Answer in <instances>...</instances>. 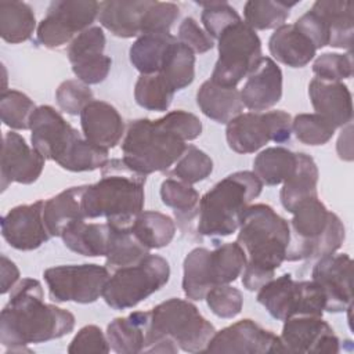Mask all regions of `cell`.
<instances>
[{"mask_svg": "<svg viewBox=\"0 0 354 354\" xmlns=\"http://www.w3.org/2000/svg\"><path fill=\"white\" fill-rule=\"evenodd\" d=\"M37 279L22 278L11 289L10 300L0 315V343L8 353H32L26 346L59 339L75 328V315L44 303Z\"/></svg>", "mask_w": 354, "mask_h": 354, "instance_id": "1", "label": "cell"}, {"mask_svg": "<svg viewBox=\"0 0 354 354\" xmlns=\"http://www.w3.org/2000/svg\"><path fill=\"white\" fill-rule=\"evenodd\" d=\"M289 223L264 203L249 206L239 224L236 242L246 254L242 285L254 292L271 281L275 270L285 261L289 246Z\"/></svg>", "mask_w": 354, "mask_h": 354, "instance_id": "2", "label": "cell"}, {"mask_svg": "<svg viewBox=\"0 0 354 354\" xmlns=\"http://www.w3.org/2000/svg\"><path fill=\"white\" fill-rule=\"evenodd\" d=\"M101 169V178L84 188L83 214L86 218L105 217L116 227H130L144 207L147 176L130 169L123 159H111Z\"/></svg>", "mask_w": 354, "mask_h": 354, "instance_id": "3", "label": "cell"}, {"mask_svg": "<svg viewBox=\"0 0 354 354\" xmlns=\"http://www.w3.org/2000/svg\"><path fill=\"white\" fill-rule=\"evenodd\" d=\"M214 333L195 304L171 297L148 311L144 353H205Z\"/></svg>", "mask_w": 354, "mask_h": 354, "instance_id": "4", "label": "cell"}, {"mask_svg": "<svg viewBox=\"0 0 354 354\" xmlns=\"http://www.w3.org/2000/svg\"><path fill=\"white\" fill-rule=\"evenodd\" d=\"M263 189L253 171H235L218 181L199 202L198 232L205 236H228L241 224L243 212Z\"/></svg>", "mask_w": 354, "mask_h": 354, "instance_id": "5", "label": "cell"}, {"mask_svg": "<svg viewBox=\"0 0 354 354\" xmlns=\"http://www.w3.org/2000/svg\"><path fill=\"white\" fill-rule=\"evenodd\" d=\"M289 221L290 239L286 249V261L313 260L333 254L346 238L342 220L315 198L299 203Z\"/></svg>", "mask_w": 354, "mask_h": 354, "instance_id": "6", "label": "cell"}, {"mask_svg": "<svg viewBox=\"0 0 354 354\" xmlns=\"http://www.w3.org/2000/svg\"><path fill=\"white\" fill-rule=\"evenodd\" d=\"M185 142L163 118L137 119L129 123L122 141L123 162L142 176L166 171L180 159Z\"/></svg>", "mask_w": 354, "mask_h": 354, "instance_id": "7", "label": "cell"}, {"mask_svg": "<svg viewBox=\"0 0 354 354\" xmlns=\"http://www.w3.org/2000/svg\"><path fill=\"white\" fill-rule=\"evenodd\" d=\"M169 279V261L162 256L148 254L137 264L113 271L104 286L102 297L115 310L133 308L163 288Z\"/></svg>", "mask_w": 354, "mask_h": 354, "instance_id": "8", "label": "cell"}, {"mask_svg": "<svg viewBox=\"0 0 354 354\" xmlns=\"http://www.w3.org/2000/svg\"><path fill=\"white\" fill-rule=\"evenodd\" d=\"M218 59L212 72L210 80L223 87L236 84L252 73L261 61V41L256 30L242 19L220 35Z\"/></svg>", "mask_w": 354, "mask_h": 354, "instance_id": "9", "label": "cell"}, {"mask_svg": "<svg viewBox=\"0 0 354 354\" xmlns=\"http://www.w3.org/2000/svg\"><path fill=\"white\" fill-rule=\"evenodd\" d=\"M257 301L278 321L296 315L322 317L325 311L321 288L313 279L295 281L290 274H282L263 285L257 292Z\"/></svg>", "mask_w": 354, "mask_h": 354, "instance_id": "10", "label": "cell"}, {"mask_svg": "<svg viewBox=\"0 0 354 354\" xmlns=\"http://www.w3.org/2000/svg\"><path fill=\"white\" fill-rule=\"evenodd\" d=\"M292 136V118L285 111L246 112L227 123L225 138L236 153H253L261 147L285 142Z\"/></svg>", "mask_w": 354, "mask_h": 354, "instance_id": "11", "label": "cell"}, {"mask_svg": "<svg viewBox=\"0 0 354 354\" xmlns=\"http://www.w3.org/2000/svg\"><path fill=\"white\" fill-rule=\"evenodd\" d=\"M43 277L53 301L88 304L102 296L111 274L106 267L98 264H69L47 268Z\"/></svg>", "mask_w": 354, "mask_h": 354, "instance_id": "12", "label": "cell"}, {"mask_svg": "<svg viewBox=\"0 0 354 354\" xmlns=\"http://www.w3.org/2000/svg\"><path fill=\"white\" fill-rule=\"evenodd\" d=\"M98 12L100 3L94 0L51 1L37 26V41L47 48H58L91 28Z\"/></svg>", "mask_w": 354, "mask_h": 354, "instance_id": "13", "label": "cell"}, {"mask_svg": "<svg viewBox=\"0 0 354 354\" xmlns=\"http://www.w3.org/2000/svg\"><path fill=\"white\" fill-rule=\"evenodd\" d=\"M30 131L32 147L39 151L44 159L54 160L59 166L83 138V136L50 105L36 108L30 118Z\"/></svg>", "mask_w": 354, "mask_h": 354, "instance_id": "14", "label": "cell"}, {"mask_svg": "<svg viewBox=\"0 0 354 354\" xmlns=\"http://www.w3.org/2000/svg\"><path fill=\"white\" fill-rule=\"evenodd\" d=\"M205 353L266 354L283 353V347L279 336L246 318L216 330Z\"/></svg>", "mask_w": 354, "mask_h": 354, "instance_id": "15", "label": "cell"}, {"mask_svg": "<svg viewBox=\"0 0 354 354\" xmlns=\"http://www.w3.org/2000/svg\"><path fill=\"white\" fill-rule=\"evenodd\" d=\"M283 353H326L340 351V340L330 325L317 315H296L283 321L279 336Z\"/></svg>", "mask_w": 354, "mask_h": 354, "instance_id": "16", "label": "cell"}, {"mask_svg": "<svg viewBox=\"0 0 354 354\" xmlns=\"http://www.w3.org/2000/svg\"><path fill=\"white\" fill-rule=\"evenodd\" d=\"M311 277L325 296V311L342 313L353 304V260L346 253L319 257Z\"/></svg>", "mask_w": 354, "mask_h": 354, "instance_id": "17", "label": "cell"}, {"mask_svg": "<svg viewBox=\"0 0 354 354\" xmlns=\"http://www.w3.org/2000/svg\"><path fill=\"white\" fill-rule=\"evenodd\" d=\"M44 156L33 147L30 148L22 136L14 131H7L1 144V192H4L11 183H35L44 169Z\"/></svg>", "mask_w": 354, "mask_h": 354, "instance_id": "18", "label": "cell"}, {"mask_svg": "<svg viewBox=\"0 0 354 354\" xmlns=\"http://www.w3.org/2000/svg\"><path fill=\"white\" fill-rule=\"evenodd\" d=\"M44 201L19 205L1 217V235L17 250H35L47 242L48 234L43 220Z\"/></svg>", "mask_w": 354, "mask_h": 354, "instance_id": "19", "label": "cell"}, {"mask_svg": "<svg viewBox=\"0 0 354 354\" xmlns=\"http://www.w3.org/2000/svg\"><path fill=\"white\" fill-rule=\"evenodd\" d=\"M241 98L245 108L261 112L272 108L282 97V71L274 59L263 57L256 69L248 75Z\"/></svg>", "mask_w": 354, "mask_h": 354, "instance_id": "20", "label": "cell"}, {"mask_svg": "<svg viewBox=\"0 0 354 354\" xmlns=\"http://www.w3.org/2000/svg\"><path fill=\"white\" fill-rule=\"evenodd\" d=\"M83 136L91 144L109 149L116 147L124 136V123L115 106L93 100L80 112Z\"/></svg>", "mask_w": 354, "mask_h": 354, "instance_id": "21", "label": "cell"}, {"mask_svg": "<svg viewBox=\"0 0 354 354\" xmlns=\"http://www.w3.org/2000/svg\"><path fill=\"white\" fill-rule=\"evenodd\" d=\"M308 95L315 113L324 116L336 129L351 123V93L342 82H324L314 77L308 83Z\"/></svg>", "mask_w": 354, "mask_h": 354, "instance_id": "22", "label": "cell"}, {"mask_svg": "<svg viewBox=\"0 0 354 354\" xmlns=\"http://www.w3.org/2000/svg\"><path fill=\"white\" fill-rule=\"evenodd\" d=\"M149 0H109L100 3L98 21L112 35L130 39L141 35L142 17Z\"/></svg>", "mask_w": 354, "mask_h": 354, "instance_id": "23", "label": "cell"}, {"mask_svg": "<svg viewBox=\"0 0 354 354\" xmlns=\"http://www.w3.org/2000/svg\"><path fill=\"white\" fill-rule=\"evenodd\" d=\"M271 55L290 68H303L315 57L313 41L295 24H285L274 30L268 40Z\"/></svg>", "mask_w": 354, "mask_h": 354, "instance_id": "24", "label": "cell"}, {"mask_svg": "<svg viewBox=\"0 0 354 354\" xmlns=\"http://www.w3.org/2000/svg\"><path fill=\"white\" fill-rule=\"evenodd\" d=\"M196 104L202 113L217 123H228L241 115L245 105L236 87H223L210 79L203 82L196 93Z\"/></svg>", "mask_w": 354, "mask_h": 354, "instance_id": "25", "label": "cell"}, {"mask_svg": "<svg viewBox=\"0 0 354 354\" xmlns=\"http://www.w3.org/2000/svg\"><path fill=\"white\" fill-rule=\"evenodd\" d=\"M84 188L86 185L71 187L44 202L43 220L51 236H61L68 225L86 218L82 209Z\"/></svg>", "mask_w": 354, "mask_h": 354, "instance_id": "26", "label": "cell"}, {"mask_svg": "<svg viewBox=\"0 0 354 354\" xmlns=\"http://www.w3.org/2000/svg\"><path fill=\"white\" fill-rule=\"evenodd\" d=\"M311 10L318 12L329 30V44L351 50L354 33V6L350 0H318Z\"/></svg>", "mask_w": 354, "mask_h": 354, "instance_id": "27", "label": "cell"}, {"mask_svg": "<svg viewBox=\"0 0 354 354\" xmlns=\"http://www.w3.org/2000/svg\"><path fill=\"white\" fill-rule=\"evenodd\" d=\"M296 156L297 163L295 171L283 181L279 192L281 203L289 213L303 201L318 196L317 183L319 173L314 159L304 152H297Z\"/></svg>", "mask_w": 354, "mask_h": 354, "instance_id": "28", "label": "cell"}, {"mask_svg": "<svg viewBox=\"0 0 354 354\" xmlns=\"http://www.w3.org/2000/svg\"><path fill=\"white\" fill-rule=\"evenodd\" d=\"M148 311H134L127 317L115 318L106 328V339L118 354L144 353Z\"/></svg>", "mask_w": 354, "mask_h": 354, "instance_id": "29", "label": "cell"}, {"mask_svg": "<svg viewBox=\"0 0 354 354\" xmlns=\"http://www.w3.org/2000/svg\"><path fill=\"white\" fill-rule=\"evenodd\" d=\"M64 245L82 256L98 257L106 254L109 225L106 223H86L79 220L68 225L61 234Z\"/></svg>", "mask_w": 354, "mask_h": 354, "instance_id": "30", "label": "cell"}, {"mask_svg": "<svg viewBox=\"0 0 354 354\" xmlns=\"http://www.w3.org/2000/svg\"><path fill=\"white\" fill-rule=\"evenodd\" d=\"M108 224V223H106ZM109 225L108 248L105 254V267L109 271L137 264L149 254V249L134 235L130 227Z\"/></svg>", "mask_w": 354, "mask_h": 354, "instance_id": "31", "label": "cell"}, {"mask_svg": "<svg viewBox=\"0 0 354 354\" xmlns=\"http://www.w3.org/2000/svg\"><path fill=\"white\" fill-rule=\"evenodd\" d=\"M177 39L171 33L140 35L131 44L130 62L141 75L158 73L162 68L167 48Z\"/></svg>", "mask_w": 354, "mask_h": 354, "instance_id": "32", "label": "cell"}, {"mask_svg": "<svg viewBox=\"0 0 354 354\" xmlns=\"http://www.w3.org/2000/svg\"><path fill=\"white\" fill-rule=\"evenodd\" d=\"M36 18L32 7L24 1H0V36L4 41L17 44L32 37Z\"/></svg>", "mask_w": 354, "mask_h": 354, "instance_id": "33", "label": "cell"}, {"mask_svg": "<svg viewBox=\"0 0 354 354\" xmlns=\"http://www.w3.org/2000/svg\"><path fill=\"white\" fill-rule=\"evenodd\" d=\"M214 286L210 270V250L206 248L192 249L184 259L183 290L185 296L191 300H203Z\"/></svg>", "mask_w": 354, "mask_h": 354, "instance_id": "34", "label": "cell"}, {"mask_svg": "<svg viewBox=\"0 0 354 354\" xmlns=\"http://www.w3.org/2000/svg\"><path fill=\"white\" fill-rule=\"evenodd\" d=\"M297 156L295 152L271 147L261 151L253 160V173L266 185H278L295 171Z\"/></svg>", "mask_w": 354, "mask_h": 354, "instance_id": "35", "label": "cell"}, {"mask_svg": "<svg viewBox=\"0 0 354 354\" xmlns=\"http://www.w3.org/2000/svg\"><path fill=\"white\" fill-rule=\"evenodd\" d=\"M158 73L162 75L174 93L188 87L195 79V53L178 40L173 41Z\"/></svg>", "mask_w": 354, "mask_h": 354, "instance_id": "36", "label": "cell"}, {"mask_svg": "<svg viewBox=\"0 0 354 354\" xmlns=\"http://www.w3.org/2000/svg\"><path fill=\"white\" fill-rule=\"evenodd\" d=\"M134 235L151 250L167 246L176 234L174 221L160 212H141L131 224Z\"/></svg>", "mask_w": 354, "mask_h": 354, "instance_id": "37", "label": "cell"}, {"mask_svg": "<svg viewBox=\"0 0 354 354\" xmlns=\"http://www.w3.org/2000/svg\"><path fill=\"white\" fill-rule=\"evenodd\" d=\"M162 202L171 207L177 221L191 223L199 214V194L192 184L177 178H166L160 185Z\"/></svg>", "mask_w": 354, "mask_h": 354, "instance_id": "38", "label": "cell"}, {"mask_svg": "<svg viewBox=\"0 0 354 354\" xmlns=\"http://www.w3.org/2000/svg\"><path fill=\"white\" fill-rule=\"evenodd\" d=\"M296 3L270 1V0H249L243 6L245 24L252 29L267 30L277 29L285 25L290 15V8Z\"/></svg>", "mask_w": 354, "mask_h": 354, "instance_id": "39", "label": "cell"}, {"mask_svg": "<svg viewBox=\"0 0 354 354\" xmlns=\"http://www.w3.org/2000/svg\"><path fill=\"white\" fill-rule=\"evenodd\" d=\"M210 266L216 286L231 283L242 274L246 254L238 242H228L210 250Z\"/></svg>", "mask_w": 354, "mask_h": 354, "instance_id": "40", "label": "cell"}, {"mask_svg": "<svg viewBox=\"0 0 354 354\" xmlns=\"http://www.w3.org/2000/svg\"><path fill=\"white\" fill-rule=\"evenodd\" d=\"M174 97L173 88L160 73L140 75L134 86L136 102L148 111H167Z\"/></svg>", "mask_w": 354, "mask_h": 354, "instance_id": "41", "label": "cell"}, {"mask_svg": "<svg viewBox=\"0 0 354 354\" xmlns=\"http://www.w3.org/2000/svg\"><path fill=\"white\" fill-rule=\"evenodd\" d=\"M35 102L24 93L6 90L0 97L1 122L14 130L30 129V118L36 111Z\"/></svg>", "mask_w": 354, "mask_h": 354, "instance_id": "42", "label": "cell"}, {"mask_svg": "<svg viewBox=\"0 0 354 354\" xmlns=\"http://www.w3.org/2000/svg\"><path fill=\"white\" fill-rule=\"evenodd\" d=\"M212 158L195 145H187L180 159L174 163V167L170 174L184 183L195 184L207 178L212 174Z\"/></svg>", "mask_w": 354, "mask_h": 354, "instance_id": "43", "label": "cell"}, {"mask_svg": "<svg viewBox=\"0 0 354 354\" xmlns=\"http://www.w3.org/2000/svg\"><path fill=\"white\" fill-rule=\"evenodd\" d=\"M336 127L318 113H300L292 120V133L307 145H324L335 134Z\"/></svg>", "mask_w": 354, "mask_h": 354, "instance_id": "44", "label": "cell"}, {"mask_svg": "<svg viewBox=\"0 0 354 354\" xmlns=\"http://www.w3.org/2000/svg\"><path fill=\"white\" fill-rule=\"evenodd\" d=\"M203 7L201 21L212 39H218L221 32L241 21V17L227 1H196Z\"/></svg>", "mask_w": 354, "mask_h": 354, "instance_id": "45", "label": "cell"}, {"mask_svg": "<svg viewBox=\"0 0 354 354\" xmlns=\"http://www.w3.org/2000/svg\"><path fill=\"white\" fill-rule=\"evenodd\" d=\"M313 72L317 79L324 82H342L343 79H350L353 76L351 51L346 54H321L313 64Z\"/></svg>", "mask_w": 354, "mask_h": 354, "instance_id": "46", "label": "cell"}, {"mask_svg": "<svg viewBox=\"0 0 354 354\" xmlns=\"http://www.w3.org/2000/svg\"><path fill=\"white\" fill-rule=\"evenodd\" d=\"M207 307L218 318H234L236 317L243 306V297L239 289L230 283L217 285L212 288L206 296Z\"/></svg>", "mask_w": 354, "mask_h": 354, "instance_id": "47", "label": "cell"}, {"mask_svg": "<svg viewBox=\"0 0 354 354\" xmlns=\"http://www.w3.org/2000/svg\"><path fill=\"white\" fill-rule=\"evenodd\" d=\"M180 15V8L174 3L149 1L141 24V35L170 33L171 25Z\"/></svg>", "mask_w": 354, "mask_h": 354, "instance_id": "48", "label": "cell"}, {"mask_svg": "<svg viewBox=\"0 0 354 354\" xmlns=\"http://www.w3.org/2000/svg\"><path fill=\"white\" fill-rule=\"evenodd\" d=\"M55 100L64 112L76 116L80 115L83 108L93 101V93L86 83L80 82L79 79H71L58 86Z\"/></svg>", "mask_w": 354, "mask_h": 354, "instance_id": "49", "label": "cell"}, {"mask_svg": "<svg viewBox=\"0 0 354 354\" xmlns=\"http://www.w3.org/2000/svg\"><path fill=\"white\" fill-rule=\"evenodd\" d=\"M105 35L102 28L100 26H91L82 33H79L68 47V58L71 64L90 55L102 54L105 48Z\"/></svg>", "mask_w": 354, "mask_h": 354, "instance_id": "50", "label": "cell"}, {"mask_svg": "<svg viewBox=\"0 0 354 354\" xmlns=\"http://www.w3.org/2000/svg\"><path fill=\"white\" fill-rule=\"evenodd\" d=\"M111 65H112L111 57L105 54H97V55L84 57L73 62L72 71L80 82L88 86V84H98L104 82L111 71Z\"/></svg>", "mask_w": 354, "mask_h": 354, "instance_id": "51", "label": "cell"}, {"mask_svg": "<svg viewBox=\"0 0 354 354\" xmlns=\"http://www.w3.org/2000/svg\"><path fill=\"white\" fill-rule=\"evenodd\" d=\"M111 346L108 343L106 335L97 325L83 326L72 339L68 353H109Z\"/></svg>", "mask_w": 354, "mask_h": 354, "instance_id": "52", "label": "cell"}, {"mask_svg": "<svg viewBox=\"0 0 354 354\" xmlns=\"http://www.w3.org/2000/svg\"><path fill=\"white\" fill-rule=\"evenodd\" d=\"M178 41L191 48L196 54L207 53L213 48L214 41L206 30H203L194 18L187 17L178 26Z\"/></svg>", "mask_w": 354, "mask_h": 354, "instance_id": "53", "label": "cell"}, {"mask_svg": "<svg viewBox=\"0 0 354 354\" xmlns=\"http://www.w3.org/2000/svg\"><path fill=\"white\" fill-rule=\"evenodd\" d=\"M295 26L301 30L314 44V47L322 48L329 44V30L322 17L314 10L304 12L296 22Z\"/></svg>", "mask_w": 354, "mask_h": 354, "instance_id": "54", "label": "cell"}, {"mask_svg": "<svg viewBox=\"0 0 354 354\" xmlns=\"http://www.w3.org/2000/svg\"><path fill=\"white\" fill-rule=\"evenodd\" d=\"M162 118L184 141H192L202 133V122L191 112L177 109L167 112Z\"/></svg>", "mask_w": 354, "mask_h": 354, "instance_id": "55", "label": "cell"}, {"mask_svg": "<svg viewBox=\"0 0 354 354\" xmlns=\"http://www.w3.org/2000/svg\"><path fill=\"white\" fill-rule=\"evenodd\" d=\"M19 281V270L14 261L1 254V289L0 293L6 295Z\"/></svg>", "mask_w": 354, "mask_h": 354, "instance_id": "56", "label": "cell"}, {"mask_svg": "<svg viewBox=\"0 0 354 354\" xmlns=\"http://www.w3.org/2000/svg\"><path fill=\"white\" fill-rule=\"evenodd\" d=\"M348 124H347V127H348ZM346 134H347V129H346L344 133L342 131V134H340V137L337 140V153H339V158L343 159V160H353L351 134L347 137V141H346Z\"/></svg>", "mask_w": 354, "mask_h": 354, "instance_id": "57", "label": "cell"}]
</instances>
